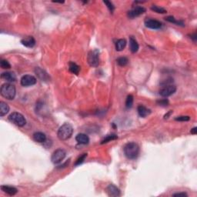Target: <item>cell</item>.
<instances>
[{"label":"cell","instance_id":"cell-1","mask_svg":"<svg viewBox=\"0 0 197 197\" xmlns=\"http://www.w3.org/2000/svg\"><path fill=\"white\" fill-rule=\"evenodd\" d=\"M124 153L129 159H135L139 153V147L135 143H129L124 146Z\"/></svg>","mask_w":197,"mask_h":197},{"label":"cell","instance_id":"cell-2","mask_svg":"<svg viewBox=\"0 0 197 197\" xmlns=\"http://www.w3.org/2000/svg\"><path fill=\"white\" fill-rule=\"evenodd\" d=\"M73 132V128L69 123H65L63 124L61 127L58 129V132H57V135L58 138L62 141H66V140L69 139L72 135Z\"/></svg>","mask_w":197,"mask_h":197},{"label":"cell","instance_id":"cell-3","mask_svg":"<svg viewBox=\"0 0 197 197\" xmlns=\"http://www.w3.org/2000/svg\"><path fill=\"white\" fill-rule=\"evenodd\" d=\"M1 95L7 99H13L16 94V90L14 85L11 83H5L1 86L0 89Z\"/></svg>","mask_w":197,"mask_h":197},{"label":"cell","instance_id":"cell-4","mask_svg":"<svg viewBox=\"0 0 197 197\" xmlns=\"http://www.w3.org/2000/svg\"><path fill=\"white\" fill-rule=\"evenodd\" d=\"M9 121L12 122L16 126H19V127H22L26 124V120L25 117L22 115L21 113L17 112H14L11 113L9 116Z\"/></svg>","mask_w":197,"mask_h":197},{"label":"cell","instance_id":"cell-5","mask_svg":"<svg viewBox=\"0 0 197 197\" xmlns=\"http://www.w3.org/2000/svg\"><path fill=\"white\" fill-rule=\"evenodd\" d=\"M88 62L92 67H97L99 65V51L94 49L90 51L88 54Z\"/></svg>","mask_w":197,"mask_h":197},{"label":"cell","instance_id":"cell-6","mask_svg":"<svg viewBox=\"0 0 197 197\" xmlns=\"http://www.w3.org/2000/svg\"><path fill=\"white\" fill-rule=\"evenodd\" d=\"M176 91V86L173 84L166 85L162 86L161 89H159V95L163 97H168L174 94Z\"/></svg>","mask_w":197,"mask_h":197},{"label":"cell","instance_id":"cell-7","mask_svg":"<svg viewBox=\"0 0 197 197\" xmlns=\"http://www.w3.org/2000/svg\"><path fill=\"white\" fill-rule=\"evenodd\" d=\"M66 155V152L64 149H56V150L52 153V157H51V160H52V162L54 164H58V163H60L63 159H64Z\"/></svg>","mask_w":197,"mask_h":197},{"label":"cell","instance_id":"cell-8","mask_svg":"<svg viewBox=\"0 0 197 197\" xmlns=\"http://www.w3.org/2000/svg\"><path fill=\"white\" fill-rule=\"evenodd\" d=\"M145 12H146V9L144 7H143V6H136V7L129 10L128 12L127 15L129 18H134L135 17L139 16L140 15L143 14Z\"/></svg>","mask_w":197,"mask_h":197},{"label":"cell","instance_id":"cell-9","mask_svg":"<svg viewBox=\"0 0 197 197\" xmlns=\"http://www.w3.org/2000/svg\"><path fill=\"white\" fill-rule=\"evenodd\" d=\"M36 83V78L31 75H23L21 78V85L22 86H31Z\"/></svg>","mask_w":197,"mask_h":197},{"label":"cell","instance_id":"cell-10","mask_svg":"<svg viewBox=\"0 0 197 197\" xmlns=\"http://www.w3.org/2000/svg\"><path fill=\"white\" fill-rule=\"evenodd\" d=\"M35 73L36 74L37 76L38 77V78L42 80L43 82H49L50 80V77L48 75L47 72L45 70H43L42 69L39 67H36L35 69Z\"/></svg>","mask_w":197,"mask_h":197},{"label":"cell","instance_id":"cell-11","mask_svg":"<svg viewBox=\"0 0 197 197\" xmlns=\"http://www.w3.org/2000/svg\"><path fill=\"white\" fill-rule=\"evenodd\" d=\"M145 26L147 28L152 29H160L162 26V23L159 21L155 19H152V18H148L145 21Z\"/></svg>","mask_w":197,"mask_h":197},{"label":"cell","instance_id":"cell-12","mask_svg":"<svg viewBox=\"0 0 197 197\" xmlns=\"http://www.w3.org/2000/svg\"><path fill=\"white\" fill-rule=\"evenodd\" d=\"M106 190H107V193L109 196L117 197L119 196V195H121L119 189L113 184H109V186H108Z\"/></svg>","mask_w":197,"mask_h":197},{"label":"cell","instance_id":"cell-13","mask_svg":"<svg viewBox=\"0 0 197 197\" xmlns=\"http://www.w3.org/2000/svg\"><path fill=\"white\" fill-rule=\"evenodd\" d=\"M1 78L2 79L6 80V81L9 82H13L16 81L17 78L16 75L14 72H5L2 73Z\"/></svg>","mask_w":197,"mask_h":197},{"label":"cell","instance_id":"cell-14","mask_svg":"<svg viewBox=\"0 0 197 197\" xmlns=\"http://www.w3.org/2000/svg\"><path fill=\"white\" fill-rule=\"evenodd\" d=\"M21 43L23 46L28 48H32L35 45V40L32 36H28L21 40Z\"/></svg>","mask_w":197,"mask_h":197},{"label":"cell","instance_id":"cell-15","mask_svg":"<svg viewBox=\"0 0 197 197\" xmlns=\"http://www.w3.org/2000/svg\"><path fill=\"white\" fill-rule=\"evenodd\" d=\"M1 189L5 192V193L8 194L9 195H14L18 192V189L16 188L13 187V186H1Z\"/></svg>","mask_w":197,"mask_h":197},{"label":"cell","instance_id":"cell-16","mask_svg":"<svg viewBox=\"0 0 197 197\" xmlns=\"http://www.w3.org/2000/svg\"><path fill=\"white\" fill-rule=\"evenodd\" d=\"M139 44L136 40L133 37L131 36L129 38V49H130L131 52L132 53H135L139 50Z\"/></svg>","mask_w":197,"mask_h":197},{"label":"cell","instance_id":"cell-17","mask_svg":"<svg viewBox=\"0 0 197 197\" xmlns=\"http://www.w3.org/2000/svg\"><path fill=\"white\" fill-rule=\"evenodd\" d=\"M75 140H76L78 143H80V144L86 145L89 143V138L88 135H86V134L79 133L76 135V137H75Z\"/></svg>","mask_w":197,"mask_h":197},{"label":"cell","instance_id":"cell-18","mask_svg":"<svg viewBox=\"0 0 197 197\" xmlns=\"http://www.w3.org/2000/svg\"><path fill=\"white\" fill-rule=\"evenodd\" d=\"M33 139L37 143H45L46 140V135L43 132H37L33 134Z\"/></svg>","mask_w":197,"mask_h":197},{"label":"cell","instance_id":"cell-19","mask_svg":"<svg viewBox=\"0 0 197 197\" xmlns=\"http://www.w3.org/2000/svg\"><path fill=\"white\" fill-rule=\"evenodd\" d=\"M137 110H138V113L139 115V116L143 117V118H144V117H146L148 115H149V114L151 113V111L149 110V109H147L146 106H142V105H140V106H138Z\"/></svg>","mask_w":197,"mask_h":197},{"label":"cell","instance_id":"cell-20","mask_svg":"<svg viewBox=\"0 0 197 197\" xmlns=\"http://www.w3.org/2000/svg\"><path fill=\"white\" fill-rule=\"evenodd\" d=\"M9 106H8L7 103H4V102H0V115L1 116H4L5 115L9 112Z\"/></svg>","mask_w":197,"mask_h":197},{"label":"cell","instance_id":"cell-21","mask_svg":"<svg viewBox=\"0 0 197 197\" xmlns=\"http://www.w3.org/2000/svg\"><path fill=\"white\" fill-rule=\"evenodd\" d=\"M126 46V39H123V38H121V39L117 40V42H115V49L119 52L120 51H123V49H125Z\"/></svg>","mask_w":197,"mask_h":197},{"label":"cell","instance_id":"cell-22","mask_svg":"<svg viewBox=\"0 0 197 197\" xmlns=\"http://www.w3.org/2000/svg\"><path fill=\"white\" fill-rule=\"evenodd\" d=\"M69 69L71 72L75 74V75H78L80 71V67L76 63L73 62H70L69 64Z\"/></svg>","mask_w":197,"mask_h":197},{"label":"cell","instance_id":"cell-23","mask_svg":"<svg viewBox=\"0 0 197 197\" xmlns=\"http://www.w3.org/2000/svg\"><path fill=\"white\" fill-rule=\"evenodd\" d=\"M165 19H166V21L169 22L174 23V24L177 25V26H184V23H183V22H182V21H178V20L175 19V18H174L173 16H167V17H166V18H165Z\"/></svg>","mask_w":197,"mask_h":197},{"label":"cell","instance_id":"cell-24","mask_svg":"<svg viewBox=\"0 0 197 197\" xmlns=\"http://www.w3.org/2000/svg\"><path fill=\"white\" fill-rule=\"evenodd\" d=\"M116 62L119 66H125L129 62V59L125 56L119 57V58H118L116 59Z\"/></svg>","mask_w":197,"mask_h":197},{"label":"cell","instance_id":"cell-25","mask_svg":"<svg viewBox=\"0 0 197 197\" xmlns=\"http://www.w3.org/2000/svg\"><path fill=\"white\" fill-rule=\"evenodd\" d=\"M117 138H118V137H117V135H115V134H111V135H108L107 136H106V138H105L104 139H103V141L101 142V143L102 144H104V143H109V142L112 141V140L116 139Z\"/></svg>","mask_w":197,"mask_h":197},{"label":"cell","instance_id":"cell-26","mask_svg":"<svg viewBox=\"0 0 197 197\" xmlns=\"http://www.w3.org/2000/svg\"><path fill=\"white\" fill-rule=\"evenodd\" d=\"M151 9L152 11H154L155 12H157V13H161V14H164L166 13V10L165 9H163V7H160V6H152L151 7Z\"/></svg>","mask_w":197,"mask_h":197},{"label":"cell","instance_id":"cell-27","mask_svg":"<svg viewBox=\"0 0 197 197\" xmlns=\"http://www.w3.org/2000/svg\"><path fill=\"white\" fill-rule=\"evenodd\" d=\"M133 105V96L132 95H129L126 98V108L129 109L131 108Z\"/></svg>","mask_w":197,"mask_h":197},{"label":"cell","instance_id":"cell-28","mask_svg":"<svg viewBox=\"0 0 197 197\" xmlns=\"http://www.w3.org/2000/svg\"><path fill=\"white\" fill-rule=\"evenodd\" d=\"M86 156H87V153H83L82 155H80V156L78 157V159H77L76 161H75V166H78V165L82 164V163L83 162H84V160L86 159Z\"/></svg>","mask_w":197,"mask_h":197},{"label":"cell","instance_id":"cell-29","mask_svg":"<svg viewBox=\"0 0 197 197\" xmlns=\"http://www.w3.org/2000/svg\"><path fill=\"white\" fill-rule=\"evenodd\" d=\"M0 66H1L2 69H8L11 68V65L9 64V62H8L7 60H5V59L1 60V62H0Z\"/></svg>","mask_w":197,"mask_h":197},{"label":"cell","instance_id":"cell-30","mask_svg":"<svg viewBox=\"0 0 197 197\" xmlns=\"http://www.w3.org/2000/svg\"><path fill=\"white\" fill-rule=\"evenodd\" d=\"M189 116L187 115H181V116H178L175 119V120L176 121H181V122H187L189 120Z\"/></svg>","mask_w":197,"mask_h":197},{"label":"cell","instance_id":"cell-31","mask_svg":"<svg viewBox=\"0 0 197 197\" xmlns=\"http://www.w3.org/2000/svg\"><path fill=\"white\" fill-rule=\"evenodd\" d=\"M104 3L107 6L108 9H109V11H110L111 12H112L114 11V9H115V7H114L113 4H112L111 2H109V1H104Z\"/></svg>","mask_w":197,"mask_h":197},{"label":"cell","instance_id":"cell-32","mask_svg":"<svg viewBox=\"0 0 197 197\" xmlns=\"http://www.w3.org/2000/svg\"><path fill=\"white\" fill-rule=\"evenodd\" d=\"M157 103H158L159 106H167L168 104H169V101H168L167 99H161V100H159V101H157Z\"/></svg>","mask_w":197,"mask_h":197},{"label":"cell","instance_id":"cell-33","mask_svg":"<svg viewBox=\"0 0 197 197\" xmlns=\"http://www.w3.org/2000/svg\"><path fill=\"white\" fill-rule=\"evenodd\" d=\"M173 196L175 197H178V196H182V197H187L188 195L186 193V192H178V193H175L173 194Z\"/></svg>","mask_w":197,"mask_h":197},{"label":"cell","instance_id":"cell-34","mask_svg":"<svg viewBox=\"0 0 197 197\" xmlns=\"http://www.w3.org/2000/svg\"><path fill=\"white\" fill-rule=\"evenodd\" d=\"M191 133L193 134V135H195L197 133V128L196 127H194L193 129H191Z\"/></svg>","mask_w":197,"mask_h":197},{"label":"cell","instance_id":"cell-35","mask_svg":"<svg viewBox=\"0 0 197 197\" xmlns=\"http://www.w3.org/2000/svg\"><path fill=\"white\" fill-rule=\"evenodd\" d=\"M172 111H169V112H168V113H167V114H166V115H165L164 118H165V119H167V118H169V115H170V114H171V113H172Z\"/></svg>","mask_w":197,"mask_h":197}]
</instances>
